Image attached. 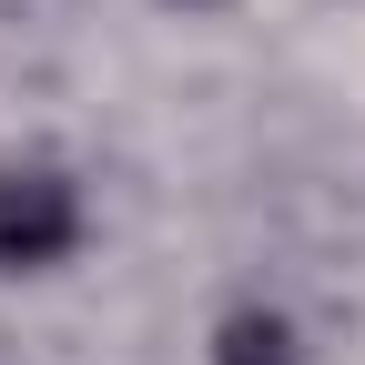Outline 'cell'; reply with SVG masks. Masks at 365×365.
Wrapping results in <instances>:
<instances>
[{
	"instance_id": "obj_1",
	"label": "cell",
	"mask_w": 365,
	"mask_h": 365,
	"mask_svg": "<svg viewBox=\"0 0 365 365\" xmlns=\"http://www.w3.org/2000/svg\"><path fill=\"white\" fill-rule=\"evenodd\" d=\"M71 244H81V193H71V173L11 163V173H0V264L31 274V264H61Z\"/></svg>"
},
{
	"instance_id": "obj_2",
	"label": "cell",
	"mask_w": 365,
	"mask_h": 365,
	"mask_svg": "<svg viewBox=\"0 0 365 365\" xmlns=\"http://www.w3.org/2000/svg\"><path fill=\"white\" fill-rule=\"evenodd\" d=\"M213 365H304V355H294V325H284L274 304H244V314H223Z\"/></svg>"
}]
</instances>
